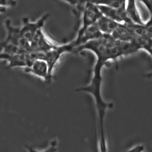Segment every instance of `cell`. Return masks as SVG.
Instances as JSON below:
<instances>
[{
	"label": "cell",
	"mask_w": 152,
	"mask_h": 152,
	"mask_svg": "<svg viewBox=\"0 0 152 152\" xmlns=\"http://www.w3.org/2000/svg\"><path fill=\"white\" fill-rule=\"evenodd\" d=\"M75 48L73 41L64 45H56L54 48L45 53V61L48 65L49 76L51 80L54 66L62 54L64 53L72 51Z\"/></svg>",
	"instance_id": "277c9868"
},
{
	"label": "cell",
	"mask_w": 152,
	"mask_h": 152,
	"mask_svg": "<svg viewBox=\"0 0 152 152\" xmlns=\"http://www.w3.org/2000/svg\"><path fill=\"white\" fill-rule=\"evenodd\" d=\"M126 12L127 16L132 23L139 25H144L137 6L136 1H126Z\"/></svg>",
	"instance_id": "7c38bea8"
},
{
	"label": "cell",
	"mask_w": 152,
	"mask_h": 152,
	"mask_svg": "<svg viewBox=\"0 0 152 152\" xmlns=\"http://www.w3.org/2000/svg\"><path fill=\"white\" fill-rule=\"evenodd\" d=\"M102 68L94 66L92 77L89 85L76 89L77 91H83L90 94L93 97L99 122H103L106 110L113 108L112 103L104 100L101 94L102 82Z\"/></svg>",
	"instance_id": "7a4b0ae2"
},
{
	"label": "cell",
	"mask_w": 152,
	"mask_h": 152,
	"mask_svg": "<svg viewBox=\"0 0 152 152\" xmlns=\"http://www.w3.org/2000/svg\"><path fill=\"white\" fill-rule=\"evenodd\" d=\"M57 145L56 141L53 140L51 142L50 146L48 148L42 151H37L27 145H26L25 147L29 152H57Z\"/></svg>",
	"instance_id": "2e32d148"
},
{
	"label": "cell",
	"mask_w": 152,
	"mask_h": 152,
	"mask_svg": "<svg viewBox=\"0 0 152 152\" xmlns=\"http://www.w3.org/2000/svg\"><path fill=\"white\" fill-rule=\"evenodd\" d=\"M26 72L31 73L45 81H50L49 69L46 62L42 60H35L30 67L24 68Z\"/></svg>",
	"instance_id": "30bf717a"
},
{
	"label": "cell",
	"mask_w": 152,
	"mask_h": 152,
	"mask_svg": "<svg viewBox=\"0 0 152 152\" xmlns=\"http://www.w3.org/2000/svg\"><path fill=\"white\" fill-rule=\"evenodd\" d=\"M48 17V14H44L34 22H30L28 19H24L23 21L24 23L23 25L19 28L20 35L30 42L37 31L43 27Z\"/></svg>",
	"instance_id": "52a82bcc"
},
{
	"label": "cell",
	"mask_w": 152,
	"mask_h": 152,
	"mask_svg": "<svg viewBox=\"0 0 152 152\" xmlns=\"http://www.w3.org/2000/svg\"><path fill=\"white\" fill-rule=\"evenodd\" d=\"M0 58L8 62L7 67H23L24 68L31 66L35 61L31 57L29 53L9 55L1 52Z\"/></svg>",
	"instance_id": "ba28073f"
},
{
	"label": "cell",
	"mask_w": 152,
	"mask_h": 152,
	"mask_svg": "<svg viewBox=\"0 0 152 152\" xmlns=\"http://www.w3.org/2000/svg\"><path fill=\"white\" fill-rule=\"evenodd\" d=\"M31 52H47L51 50L56 46L50 42L45 38L41 29L37 32L30 42Z\"/></svg>",
	"instance_id": "9c48e42d"
},
{
	"label": "cell",
	"mask_w": 152,
	"mask_h": 152,
	"mask_svg": "<svg viewBox=\"0 0 152 152\" xmlns=\"http://www.w3.org/2000/svg\"><path fill=\"white\" fill-rule=\"evenodd\" d=\"M150 18L152 20V9L151 11L150 12Z\"/></svg>",
	"instance_id": "ffe728a7"
},
{
	"label": "cell",
	"mask_w": 152,
	"mask_h": 152,
	"mask_svg": "<svg viewBox=\"0 0 152 152\" xmlns=\"http://www.w3.org/2000/svg\"><path fill=\"white\" fill-rule=\"evenodd\" d=\"M96 23L99 30L102 33L112 34L120 23L103 15Z\"/></svg>",
	"instance_id": "4fadbf2b"
},
{
	"label": "cell",
	"mask_w": 152,
	"mask_h": 152,
	"mask_svg": "<svg viewBox=\"0 0 152 152\" xmlns=\"http://www.w3.org/2000/svg\"><path fill=\"white\" fill-rule=\"evenodd\" d=\"M99 152H107L104 124L99 125Z\"/></svg>",
	"instance_id": "5bb4252c"
},
{
	"label": "cell",
	"mask_w": 152,
	"mask_h": 152,
	"mask_svg": "<svg viewBox=\"0 0 152 152\" xmlns=\"http://www.w3.org/2000/svg\"><path fill=\"white\" fill-rule=\"evenodd\" d=\"M126 1L120 7L114 8L102 5H96L102 14L120 23H132L126 12Z\"/></svg>",
	"instance_id": "8992f818"
},
{
	"label": "cell",
	"mask_w": 152,
	"mask_h": 152,
	"mask_svg": "<svg viewBox=\"0 0 152 152\" xmlns=\"http://www.w3.org/2000/svg\"><path fill=\"white\" fill-rule=\"evenodd\" d=\"M103 34L99 30L96 22L87 28L81 36L77 37L73 41L75 48L90 41L99 39L102 37Z\"/></svg>",
	"instance_id": "8fae6325"
},
{
	"label": "cell",
	"mask_w": 152,
	"mask_h": 152,
	"mask_svg": "<svg viewBox=\"0 0 152 152\" xmlns=\"http://www.w3.org/2000/svg\"><path fill=\"white\" fill-rule=\"evenodd\" d=\"M96 5H102L110 7L118 8L121 7L125 2L124 0H91Z\"/></svg>",
	"instance_id": "9a60e30c"
},
{
	"label": "cell",
	"mask_w": 152,
	"mask_h": 152,
	"mask_svg": "<svg viewBox=\"0 0 152 152\" xmlns=\"http://www.w3.org/2000/svg\"><path fill=\"white\" fill-rule=\"evenodd\" d=\"M147 52L151 55L152 57V48L150 49ZM145 77H152V71L150 73L146 74L145 75Z\"/></svg>",
	"instance_id": "d6986e66"
},
{
	"label": "cell",
	"mask_w": 152,
	"mask_h": 152,
	"mask_svg": "<svg viewBox=\"0 0 152 152\" xmlns=\"http://www.w3.org/2000/svg\"><path fill=\"white\" fill-rule=\"evenodd\" d=\"M86 50H91L96 54L97 59L95 64L102 67L109 60L125 56L120 41L115 39L111 34H103L100 38L76 47L72 52Z\"/></svg>",
	"instance_id": "6da1fadb"
},
{
	"label": "cell",
	"mask_w": 152,
	"mask_h": 152,
	"mask_svg": "<svg viewBox=\"0 0 152 152\" xmlns=\"http://www.w3.org/2000/svg\"><path fill=\"white\" fill-rule=\"evenodd\" d=\"M103 15L96 4L91 0L86 1L83 13V24L77 37L81 36L87 28L96 23Z\"/></svg>",
	"instance_id": "3957f363"
},
{
	"label": "cell",
	"mask_w": 152,
	"mask_h": 152,
	"mask_svg": "<svg viewBox=\"0 0 152 152\" xmlns=\"http://www.w3.org/2000/svg\"><path fill=\"white\" fill-rule=\"evenodd\" d=\"M5 25L7 30V37L1 43H10L17 45L28 53L31 52L30 42L20 35L19 28L14 27L11 24L10 20H7Z\"/></svg>",
	"instance_id": "5b68a950"
},
{
	"label": "cell",
	"mask_w": 152,
	"mask_h": 152,
	"mask_svg": "<svg viewBox=\"0 0 152 152\" xmlns=\"http://www.w3.org/2000/svg\"><path fill=\"white\" fill-rule=\"evenodd\" d=\"M0 6L6 7L7 6H14L16 4V2L13 0H0Z\"/></svg>",
	"instance_id": "e0dca14e"
},
{
	"label": "cell",
	"mask_w": 152,
	"mask_h": 152,
	"mask_svg": "<svg viewBox=\"0 0 152 152\" xmlns=\"http://www.w3.org/2000/svg\"><path fill=\"white\" fill-rule=\"evenodd\" d=\"M144 147L142 145H137L125 152H143Z\"/></svg>",
	"instance_id": "ac0fdd59"
}]
</instances>
